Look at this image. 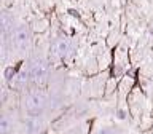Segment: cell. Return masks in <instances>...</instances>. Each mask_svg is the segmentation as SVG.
I'll list each match as a JSON object with an SVG mask.
<instances>
[{"mask_svg":"<svg viewBox=\"0 0 153 134\" xmlns=\"http://www.w3.org/2000/svg\"><path fill=\"white\" fill-rule=\"evenodd\" d=\"M118 118H124V112H123V110H120V112H118Z\"/></svg>","mask_w":153,"mask_h":134,"instance_id":"obj_10","label":"cell"},{"mask_svg":"<svg viewBox=\"0 0 153 134\" xmlns=\"http://www.w3.org/2000/svg\"><path fill=\"white\" fill-rule=\"evenodd\" d=\"M11 24H13V19L8 16V13H3L2 14V31L3 32H8V29H10Z\"/></svg>","mask_w":153,"mask_h":134,"instance_id":"obj_5","label":"cell"},{"mask_svg":"<svg viewBox=\"0 0 153 134\" xmlns=\"http://www.w3.org/2000/svg\"><path fill=\"white\" fill-rule=\"evenodd\" d=\"M27 126H29V133H30V134H37L38 131H40V126H42V124H40V121H38V120H30Z\"/></svg>","mask_w":153,"mask_h":134,"instance_id":"obj_6","label":"cell"},{"mask_svg":"<svg viewBox=\"0 0 153 134\" xmlns=\"http://www.w3.org/2000/svg\"><path fill=\"white\" fill-rule=\"evenodd\" d=\"M54 51L57 56H64L65 51H67V42L64 40V38H57V40L54 42Z\"/></svg>","mask_w":153,"mask_h":134,"instance_id":"obj_4","label":"cell"},{"mask_svg":"<svg viewBox=\"0 0 153 134\" xmlns=\"http://www.w3.org/2000/svg\"><path fill=\"white\" fill-rule=\"evenodd\" d=\"M48 69H50V66H48L46 61L43 59H38V61H33V64L30 66V72H29V75H30V78L33 81H43L46 78L48 75Z\"/></svg>","mask_w":153,"mask_h":134,"instance_id":"obj_2","label":"cell"},{"mask_svg":"<svg viewBox=\"0 0 153 134\" xmlns=\"http://www.w3.org/2000/svg\"><path fill=\"white\" fill-rule=\"evenodd\" d=\"M13 42L19 50H26L29 46V42H30V35H29V31L26 26H19L14 29L13 32Z\"/></svg>","mask_w":153,"mask_h":134,"instance_id":"obj_3","label":"cell"},{"mask_svg":"<svg viewBox=\"0 0 153 134\" xmlns=\"http://www.w3.org/2000/svg\"><path fill=\"white\" fill-rule=\"evenodd\" d=\"M45 107V96L42 93H32L26 99V110L30 115H38Z\"/></svg>","mask_w":153,"mask_h":134,"instance_id":"obj_1","label":"cell"},{"mask_svg":"<svg viewBox=\"0 0 153 134\" xmlns=\"http://www.w3.org/2000/svg\"><path fill=\"white\" fill-rule=\"evenodd\" d=\"M14 75V69H7V72H5V77H7V80H11V77Z\"/></svg>","mask_w":153,"mask_h":134,"instance_id":"obj_9","label":"cell"},{"mask_svg":"<svg viewBox=\"0 0 153 134\" xmlns=\"http://www.w3.org/2000/svg\"><path fill=\"white\" fill-rule=\"evenodd\" d=\"M8 129H10L8 120H7V117H2V120H0V133H2V134H7Z\"/></svg>","mask_w":153,"mask_h":134,"instance_id":"obj_7","label":"cell"},{"mask_svg":"<svg viewBox=\"0 0 153 134\" xmlns=\"http://www.w3.org/2000/svg\"><path fill=\"white\" fill-rule=\"evenodd\" d=\"M97 134H117V133H115L112 128H102Z\"/></svg>","mask_w":153,"mask_h":134,"instance_id":"obj_8","label":"cell"}]
</instances>
